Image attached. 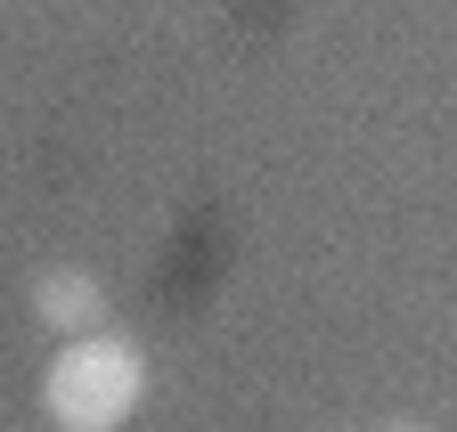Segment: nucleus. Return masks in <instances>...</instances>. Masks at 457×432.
<instances>
[{
    "label": "nucleus",
    "instance_id": "3",
    "mask_svg": "<svg viewBox=\"0 0 457 432\" xmlns=\"http://www.w3.org/2000/svg\"><path fill=\"white\" fill-rule=\"evenodd\" d=\"M392 432H417V424H392Z\"/></svg>",
    "mask_w": 457,
    "mask_h": 432
},
{
    "label": "nucleus",
    "instance_id": "2",
    "mask_svg": "<svg viewBox=\"0 0 457 432\" xmlns=\"http://www.w3.org/2000/svg\"><path fill=\"white\" fill-rule=\"evenodd\" d=\"M33 318L57 335H98L106 327V286L90 269H41L33 278Z\"/></svg>",
    "mask_w": 457,
    "mask_h": 432
},
{
    "label": "nucleus",
    "instance_id": "1",
    "mask_svg": "<svg viewBox=\"0 0 457 432\" xmlns=\"http://www.w3.org/2000/svg\"><path fill=\"white\" fill-rule=\"evenodd\" d=\"M147 400V351L123 335H66V351L41 375V408L57 432H123Z\"/></svg>",
    "mask_w": 457,
    "mask_h": 432
}]
</instances>
